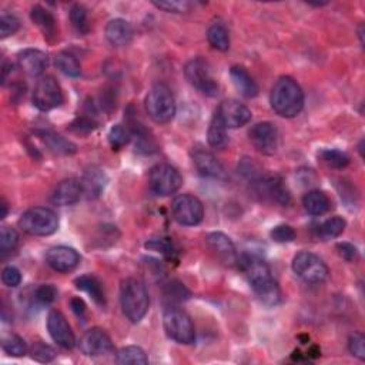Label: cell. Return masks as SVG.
Instances as JSON below:
<instances>
[{
	"label": "cell",
	"mask_w": 365,
	"mask_h": 365,
	"mask_svg": "<svg viewBox=\"0 0 365 365\" xmlns=\"http://www.w3.org/2000/svg\"><path fill=\"white\" fill-rule=\"evenodd\" d=\"M238 261L259 300L268 307L280 304L281 290L277 281L272 279L268 264L257 256L248 254L238 259Z\"/></svg>",
	"instance_id": "1"
},
{
	"label": "cell",
	"mask_w": 365,
	"mask_h": 365,
	"mask_svg": "<svg viewBox=\"0 0 365 365\" xmlns=\"http://www.w3.org/2000/svg\"><path fill=\"white\" fill-rule=\"evenodd\" d=\"M270 103L279 116L286 119L297 118L304 107L303 88L292 77L283 76L271 88Z\"/></svg>",
	"instance_id": "2"
},
{
	"label": "cell",
	"mask_w": 365,
	"mask_h": 365,
	"mask_svg": "<svg viewBox=\"0 0 365 365\" xmlns=\"http://www.w3.org/2000/svg\"><path fill=\"white\" fill-rule=\"evenodd\" d=\"M120 306L130 323H140L150 308V297L146 284L134 277L123 280L120 286Z\"/></svg>",
	"instance_id": "3"
},
{
	"label": "cell",
	"mask_w": 365,
	"mask_h": 365,
	"mask_svg": "<svg viewBox=\"0 0 365 365\" xmlns=\"http://www.w3.org/2000/svg\"><path fill=\"white\" fill-rule=\"evenodd\" d=\"M144 106L150 119L158 124L170 123L176 116V100L169 86L154 84L146 96Z\"/></svg>",
	"instance_id": "4"
},
{
	"label": "cell",
	"mask_w": 365,
	"mask_h": 365,
	"mask_svg": "<svg viewBox=\"0 0 365 365\" xmlns=\"http://www.w3.org/2000/svg\"><path fill=\"white\" fill-rule=\"evenodd\" d=\"M166 335L182 346H190L196 341V330L190 315L178 307L170 306L163 314Z\"/></svg>",
	"instance_id": "5"
},
{
	"label": "cell",
	"mask_w": 365,
	"mask_h": 365,
	"mask_svg": "<svg viewBox=\"0 0 365 365\" xmlns=\"http://www.w3.org/2000/svg\"><path fill=\"white\" fill-rule=\"evenodd\" d=\"M19 224L23 228V232H26L30 236L46 237L57 232L59 217L50 209L33 207L26 213H23Z\"/></svg>",
	"instance_id": "6"
},
{
	"label": "cell",
	"mask_w": 365,
	"mask_h": 365,
	"mask_svg": "<svg viewBox=\"0 0 365 365\" xmlns=\"http://www.w3.org/2000/svg\"><path fill=\"white\" fill-rule=\"evenodd\" d=\"M292 271L307 284H321L328 279L330 270L323 259L303 251L292 260Z\"/></svg>",
	"instance_id": "7"
},
{
	"label": "cell",
	"mask_w": 365,
	"mask_h": 365,
	"mask_svg": "<svg viewBox=\"0 0 365 365\" xmlns=\"http://www.w3.org/2000/svg\"><path fill=\"white\" fill-rule=\"evenodd\" d=\"M182 177L178 170L170 165H157L150 170L149 186L150 190L160 197H167L180 190Z\"/></svg>",
	"instance_id": "8"
},
{
	"label": "cell",
	"mask_w": 365,
	"mask_h": 365,
	"mask_svg": "<svg viewBox=\"0 0 365 365\" xmlns=\"http://www.w3.org/2000/svg\"><path fill=\"white\" fill-rule=\"evenodd\" d=\"M185 75L189 83L203 95L213 97L218 93V84L212 75L209 63L204 59L196 57L190 60L185 67Z\"/></svg>",
	"instance_id": "9"
},
{
	"label": "cell",
	"mask_w": 365,
	"mask_h": 365,
	"mask_svg": "<svg viewBox=\"0 0 365 365\" xmlns=\"http://www.w3.org/2000/svg\"><path fill=\"white\" fill-rule=\"evenodd\" d=\"M171 212L174 220L180 225L194 227L203 221L204 217V207L203 203L191 194H181L174 198Z\"/></svg>",
	"instance_id": "10"
},
{
	"label": "cell",
	"mask_w": 365,
	"mask_h": 365,
	"mask_svg": "<svg viewBox=\"0 0 365 365\" xmlns=\"http://www.w3.org/2000/svg\"><path fill=\"white\" fill-rule=\"evenodd\" d=\"M63 103V91L53 76H43L33 90V104L40 111H50Z\"/></svg>",
	"instance_id": "11"
},
{
	"label": "cell",
	"mask_w": 365,
	"mask_h": 365,
	"mask_svg": "<svg viewBox=\"0 0 365 365\" xmlns=\"http://www.w3.org/2000/svg\"><path fill=\"white\" fill-rule=\"evenodd\" d=\"M250 140L260 153L271 156L279 150L280 133L276 124L261 122L250 130Z\"/></svg>",
	"instance_id": "12"
},
{
	"label": "cell",
	"mask_w": 365,
	"mask_h": 365,
	"mask_svg": "<svg viewBox=\"0 0 365 365\" xmlns=\"http://www.w3.org/2000/svg\"><path fill=\"white\" fill-rule=\"evenodd\" d=\"M79 347L87 357H102L114 351L111 338L102 328H91L86 331L80 338Z\"/></svg>",
	"instance_id": "13"
},
{
	"label": "cell",
	"mask_w": 365,
	"mask_h": 365,
	"mask_svg": "<svg viewBox=\"0 0 365 365\" xmlns=\"http://www.w3.org/2000/svg\"><path fill=\"white\" fill-rule=\"evenodd\" d=\"M48 330L52 337V339L64 350H71L76 346V337L72 331L71 324L67 323L66 317L57 311L53 310L49 312L48 317Z\"/></svg>",
	"instance_id": "14"
},
{
	"label": "cell",
	"mask_w": 365,
	"mask_h": 365,
	"mask_svg": "<svg viewBox=\"0 0 365 365\" xmlns=\"http://www.w3.org/2000/svg\"><path fill=\"white\" fill-rule=\"evenodd\" d=\"M216 113L227 129H238L251 120V110L238 100H224Z\"/></svg>",
	"instance_id": "15"
},
{
	"label": "cell",
	"mask_w": 365,
	"mask_h": 365,
	"mask_svg": "<svg viewBox=\"0 0 365 365\" xmlns=\"http://www.w3.org/2000/svg\"><path fill=\"white\" fill-rule=\"evenodd\" d=\"M46 263L57 272H71L79 265L80 256L72 247L57 245L46 253Z\"/></svg>",
	"instance_id": "16"
},
{
	"label": "cell",
	"mask_w": 365,
	"mask_h": 365,
	"mask_svg": "<svg viewBox=\"0 0 365 365\" xmlns=\"http://www.w3.org/2000/svg\"><path fill=\"white\" fill-rule=\"evenodd\" d=\"M205 241H207V245L210 247V250L224 264L234 265L236 263H238L236 245L232 241V238L225 236L224 233H220V232L210 233L207 238H205Z\"/></svg>",
	"instance_id": "17"
},
{
	"label": "cell",
	"mask_w": 365,
	"mask_h": 365,
	"mask_svg": "<svg viewBox=\"0 0 365 365\" xmlns=\"http://www.w3.org/2000/svg\"><path fill=\"white\" fill-rule=\"evenodd\" d=\"M193 163L197 171L204 177L212 178H224V167L216 158V156L204 149H194L191 153Z\"/></svg>",
	"instance_id": "18"
},
{
	"label": "cell",
	"mask_w": 365,
	"mask_h": 365,
	"mask_svg": "<svg viewBox=\"0 0 365 365\" xmlns=\"http://www.w3.org/2000/svg\"><path fill=\"white\" fill-rule=\"evenodd\" d=\"M83 196L82 181L77 178H67L63 180L60 185L55 189L52 196V203L60 207H67V205L76 204Z\"/></svg>",
	"instance_id": "19"
},
{
	"label": "cell",
	"mask_w": 365,
	"mask_h": 365,
	"mask_svg": "<svg viewBox=\"0 0 365 365\" xmlns=\"http://www.w3.org/2000/svg\"><path fill=\"white\" fill-rule=\"evenodd\" d=\"M17 63L23 72L29 76H40L46 67H48L49 59L48 55L37 49H26L17 55Z\"/></svg>",
	"instance_id": "20"
},
{
	"label": "cell",
	"mask_w": 365,
	"mask_h": 365,
	"mask_svg": "<svg viewBox=\"0 0 365 365\" xmlns=\"http://www.w3.org/2000/svg\"><path fill=\"white\" fill-rule=\"evenodd\" d=\"M133 28L130 23L124 19H113L106 26V37L110 44L116 48H124L129 46L133 40Z\"/></svg>",
	"instance_id": "21"
},
{
	"label": "cell",
	"mask_w": 365,
	"mask_h": 365,
	"mask_svg": "<svg viewBox=\"0 0 365 365\" xmlns=\"http://www.w3.org/2000/svg\"><path fill=\"white\" fill-rule=\"evenodd\" d=\"M256 185L260 186L261 191L270 196L274 201H277L281 205H287L291 200L290 191L286 187L284 181L279 176H270V177H263L259 180Z\"/></svg>",
	"instance_id": "22"
},
{
	"label": "cell",
	"mask_w": 365,
	"mask_h": 365,
	"mask_svg": "<svg viewBox=\"0 0 365 365\" xmlns=\"http://www.w3.org/2000/svg\"><path fill=\"white\" fill-rule=\"evenodd\" d=\"M82 186H83V194H86L87 198H99L102 193L104 191L107 177L106 173L97 167H91L87 170L83 176Z\"/></svg>",
	"instance_id": "23"
},
{
	"label": "cell",
	"mask_w": 365,
	"mask_h": 365,
	"mask_svg": "<svg viewBox=\"0 0 365 365\" xmlns=\"http://www.w3.org/2000/svg\"><path fill=\"white\" fill-rule=\"evenodd\" d=\"M230 77L233 80L234 87L240 91V95L247 97V99H253L259 95V86L254 82V79L250 76V73L245 71L241 66H234L230 71Z\"/></svg>",
	"instance_id": "24"
},
{
	"label": "cell",
	"mask_w": 365,
	"mask_h": 365,
	"mask_svg": "<svg viewBox=\"0 0 365 365\" xmlns=\"http://www.w3.org/2000/svg\"><path fill=\"white\" fill-rule=\"evenodd\" d=\"M30 17L46 39L55 40L57 37V23L49 10H46L41 6H35L30 12Z\"/></svg>",
	"instance_id": "25"
},
{
	"label": "cell",
	"mask_w": 365,
	"mask_h": 365,
	"mask_svg": "<svg viewBox=\"0 0 365 365\" xmlns=\"http://www.w3.org/2000/svg\"><path fill=\"white\" fill-rule=\"evenodd\" d=\"M75 284L79 290L90 295V299L93 300L97 306L100 307L106 306V292L97 277L91 276V274H84V276H80L75 280Z\"/></svg>",
	"instance_id": "26"
},
{
	"label": "cell",
	"mask_w": 365,
	"mask_h": 365,
	"mask_svg": "<svg viewBox=\"0 0 365 365\" xmlns=\"http://www.w3.org/2000/svg\"><path fill=\"white\" fill-rule=\"evenodd\" d=\"M303 205L308 214L311 216H323L330 212L331 200L321 190H311L303 198Z\"/></svg>",
	"instance_id": "27"
},
{
	"label": "cell",
	"mask_w": 365,
	"mask_h": 365,
	"mask_svg": "<svg viewBox=\"0 0 365 365\" xmlns=\"http://www.w3.org/2000/svg\"><path fill=\"white\" fill-rule=\"evenodd\" d=\"M207 40L212 44V48L218 52H227L230 49V33L223 23L217 21L207 30Z\"/></svg>",
	"instance_id": "28"
},
{
	"label": "cell",
	"mask_w": 365,
	"mask_h": 365,
	"mask_svg": "<svg viewBox=\"0 0 365 365\" xmlns=\"http://www.w3.org/2000/svg\"><path fill=\"white\" fill-rule=\"evenodd\" d=\"M227 127L223 123V120L220 119V116L217 113H214V116L210 122L209 130H207V142L212 147L216 149H221L227 144L228 142V137H227Z\"/></svg>",
	"instance_id": "29"
},
{
	"label": "cell",
	"mask_w": 365,
	"mask_h": 365,
	"mask_svg": "<svg viewBox=\"0 0 365 365\" xmlns=\"http://www.w3.org/2000/svg\"><path fill=\"white\" fill-rule=\"evenodd\" d=\"M116 361L119 364H122V365H127V364H131V365H146V364H149V357H147V354L144 353L143 348L137 347V346H129V347L122 348L118 353Z\"/></svg>",
	"instance_id": "30"
},
{
	"label": "cell",
	"mask_w": 365,
	"mask_h": 365,
	"mask_svg": "<svg viewBox=\"0 0 365 365\" xmlns=\"http://www.w3.org/2000/svg\"><path fill=\"white\" fill-rule=\"evenodd\" d=\"M347 227L346 220L342 217H331L328 220H326L318 228V234L321 236L324 240H331V238H337L339 237L342 233H344Z\"/></svg>",
	"instance_id": "31"
},
{
	"label": "cell",
	"mask_w": 365,
	"mask_h": 365,
	"mask_svg": "<svg viewBox=\"0 0 365 365\" xmlns=\"http://www.w3.org/2000/svg\"><path fill=\"white\" fill-rule=\"evenodd\" d=\"M56 66L63 75L68 77H79L82 75V67L79 60L67 52H62L57 55Z\"/></svg>",
	"instance_id": "32"
},
{
	"label": "cell",
	"mask_w": 365,
	"mask_h": 365,
	"mask_svg": "<svg viewBox=\"0 0 365 365\" xmlns=\"http://www.w3.org/2000/svg\"><path fill=\"white\" fill-rule=\"evenodd\" d=\"M43 140L52 151H55L57 154H73V153H76V146L72 142L66 140L64 137H62L59 134L43 133Z\"/></svg>",
	"instance_id": "33"
},
{
	"label": "cell",
	"mask_w": 365,
	"mask_h": 365,
	"mask_svg": "<svg viewBox=\"0 0 365 365\" xmlns=\"http://www.w3.org/2000/svg\"><path fill=\"white\" fill-rule=\"evenodd\" d=\"M318 157L323 163H326L328 167H333V169H344L350 165V156L339 150L326 149V150L319 151Z\"/></svg>",
	"instance_id": "34"
},
{
	"label": "cell",
	"mask_w": 365,
	"mask_h": 365,
	"mask_svg": "<svg viewBox=\"0 0 365 365\" xmlns=\"http://www.w3.org/2000/svg\"><path fill=\"white\" fill-rule=\"evenodd\" d=\"M2 348L8 355H12V357H21V355H25L28 351V346H26L25 339L16 334H8L3 337Z\"/></svg>",
	"instance_id": "35"
},
{
	"label": "cell",
	"mask_w": 365,
	"mask_h": 365,
	"mask_svg": "<svg viewBox=\"0 0 365 365\" xmlns=\"http://www.w3.org/2000/svg\"><path fill=\"white\" fill-rule=\"evenodd\" d=\"M71 21L75 30L80 35H87L90 32V23H88V15L86 8L82 5H75L71 9Z\"/></svg>",
	"instance_id": "36"
},
{
	"label": "cell",
	"mask_w": 365,
	"mask_h": 365,
	"mask_svg": "<svg viewBox=\"0 0 365 365\" xmlns=\"http://www.w3.org/2000/svg\"><path fill=\"white\" fill-rule=\"evenodd\" d=\"M19 244V234L15 228L9 225H3L0 230V253L6 254L13 251Z\"/></svg>",
	"instance_id": "37"
},
{
	"label": "cell",
	"mask_w": 365,
	"mask_h": 365,
	"mask_svg": "<svg viewBox=\"0 0 365 365\" xmlns=\"http://www.w3.org/2000/svg\"><path fill=\"white\" fill-rule=\"evenodd\" d=\"M129 140H130V133L124 126L116 124L110 129L109 142L114 150L122 149L123 146H126L129 143Z\"/></svg>",
	"instance_id": "38"
},
{
	"label": "cell",
	"mask_w": 365,
	"mask_h": 365,
	"mask_svg": "<svg viewBox=\"0 0 365 365\" xmlns=\"http://www.w3.org/2000/svg\"><path fill=\"white\" fill-rule=\"evenodd\" d=\"M157 9H162L167 13H187L194 6L187 0H167V2H154L153 3Z\"/></svg>",
	"instance_id": "39"
},
{
	"label": "cell",
	"mask_w": 365,
	"mask_h": 365,
	"mask_svg": "<svg viewBox=\"0 0 365 365\" xmlns=\"http://www.w3.org/2000/svg\"><path fill=\"white\" fill-rule=\"evenodd\" d=\"M30 357L37 362H50L56 357L53 347L44 344V342H36L30 350Z\"/></svg>",
	"instance_id": "40"
},
{
	"label": "cell",
	"mask_w": 365,
	"mask_h": 365,
	"mask_svg": "<svg viewBox=\"0 0 365 365\" xmlns=\"http://www.w3.org/2000/svg\"><path fill=\"white\" fill-rule=\"evenodd\" d=\"M20 28V21L16 16L3 13L0 17V37L6 39L9 36H13Z\"/></svg>",
	"instance_id": "41"
},
{
	"label": "cell",
	"mask_w": 365,
	"mask_h": 365,
	"mask_svg": "<svg viewBox=\"0 0 365 365\" xmlns=\"http://www.w3.org/2000/svg\"><path fill=\"white\" fill-rule=\"evenodd\" d=\"M270 236L276 243H291L297 237L294 228L291 225H287V224H280V225L274 227L270 233Z\"/></svg>",
	"instance_id": "42"
},
{
	"label": "cell",
	"mask_w": 365,
	"mask_h": 365,
	"mask_svg": "<svg viewBox=\"0 0 365 365\" xmlns=\"http://www.w3.org/2000/svg\"><path fill=\"white\" fill-rule=\"evenodd\" d=\"M57 297V290L52 284H43L35 292V300L41 306L52 304Z\"/></svg>",
	"instance_id": "43"
},
{
	"label": "cell",
	"mask_w": 365,
	"mask_h": 365,
	"mask_svg": "<svg viewBox=\"0 0 365 365\" xmlns=\"http://www.w3.org/2000/svg\"><path fill=\"white\" fill-rule=\"evenodd\" d=\"M348 350L359 361L365 359V338L362 333H354L348 339Z\"/></svg>",
	"instance_id": "44"
},
{
	"label": "cell",
	"mask_w": 365,
	"mask_h": 365,
	"mask_svg": "<svg viewBox=\"0 0 365 365\" xmlns=\"http://www.w3.org/2000/svg\"><path fill=\"white\" fill-rule=\"evenodd\" d=\"M165 295L167 297V299H169L170 301H177V303H180V301L187 300V299H189V295H190V292L186 290L185 286L174 281V283H171L170 286H167V288H166V291H165Z\"/></svg>",
	"instance_id": "45"
},
{
	"label": "cell",
	"mask_w": 365,
	"mask_h": 365,
	"mask_svg": "<svg viewBox=\"0 0 365 365\" xmlns=\"http://www.w3.org/2000/svg\"><path fill=\"white\" fill-rule=\"evenodd\" d=\"M2 281H3V284L6 287L16 288L21 283V274H20V271L16 267L8 265L2 271Z\"/></svg>",
	"instance_id": "46"
},
{
	"label": "cell",
	"mask_w": 365,
	"mask_h": 365,
	"mask_svg": "<svg viewBox=\"0 0 365 365\" xmlns=\"http://www.w3.org/2000/svg\"><path fill=\"white\" fill-rule=\"evenodd\" d=\"M337 251H338V254L348 263L357 261L359 259V253H358L357 247L351 243H338Z\"/></svg>",
	"instance_id": "47"
},
{
	"label": "cell",
	"mask_w": 365,
	"mask_h": 365,
	"mask_svg": "<svg viewBox=\"0 0 365 365\" xmlns=\"http://www.w3.org/2000/svg\"><path fill=\"white\" fill-rule=\"evenodd\" d=\"M146 248L153 250V251H158V253L169 254V256L173 254V244L167 238L150 240L149 243H146Z\"/></svg>",
	"instance_id": "48"
},
{
	"label": "cell",
	"mask_w": 365,
	"mask_h": 365,
	"mask_svg": "<svg viewBox=\"0 0 365 365\" xmlns=\"http://www.w3.org/2000/svg\"><path fill=\"white\" fill-rule=\"evenodd\" d=\"M72 129L77 133H88L93 129H96V123L91 120V119H87V118H82V119H77L73 124H72Z\"/></svg>",
	"instance_id": "49"
},
{
	"label": "cell",
	"mask_w": 365,
	"mask_h": 365,
	"mask_svg": "<svg viewBox=\"0 0 365 365\" xmlns=\"http://www.w3.org/2000/svg\"><path fill=\"white\" fill-rule=\"evenodd\" d=\"M71 307L73 310V312L79 317V318H83L84 317V312H86V304L82 299H79V297H75V299H72L71 301Z\"/></svg>",
	"instance_id": "50"
},
{
	"label": "cell",
	"mask_w": 365,
	"mask_h": 365,
	"mask_svg": "<svg viewBox=\"0 0 365 365\" xmlns=\"http://www.w3.org/2000/svg\"><path fill=\"white\" fill-rule=\"evenodd\" d=\"M2 207H3V214H2V218H5V217H6V214H8V205L3 203V204H2Z\"/></svg>",
	"instance_id": "51"
}]
</instances>
